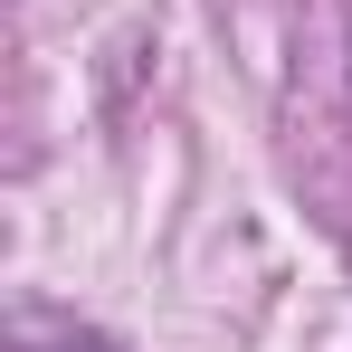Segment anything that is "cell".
Wrapping results in <instances>:
<instances>
[{
  "label": "cell",
  "instance_id": "obj_1",
  "mask_svg": "<svg viewBox=\"0 0 352 352\" xmlns=\"http://www.w3.org/2000/svg\"><path fill=\"white\" fill-rule=\"evenodd\" d=\"M29 352H124L115 333H67V343H29Z\"/></svg>",
  "mask_w": 352,
  "mask_h": 352
}]
</instances>
